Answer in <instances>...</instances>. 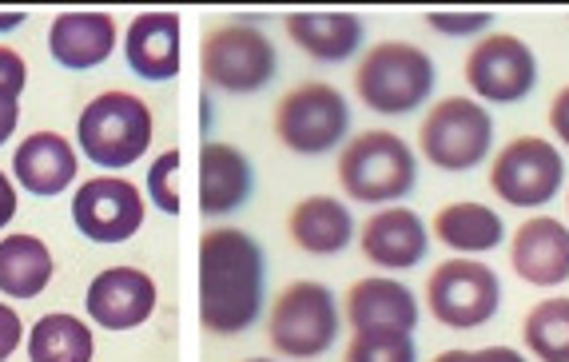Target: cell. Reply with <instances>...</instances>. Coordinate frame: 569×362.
<instances>
[{"label":"cell","instance_id":"obj_1","mask_svg":"<svg viewBox=\"0 0 569 362\" xmlns=\"http://www.w3.org/2000/svg\"><path fill=\"white\" fill-rule=\"evenodd\" d=\"M263 248L239 228L200 239V319L211 334H243L263 311Z\"/></svg>","mask_w":569,"mask_h":362},{"label":"cell","instance_id":"obj_2","mask_svg":"<svg viewBox=\"0 0 569 362\" xmlns=\"http://www.w3.org/2000/svg\"><path fill=\"white\" fill-rule=\"evenodd\" d=\"M80 152L104 168V172H120V168H132L148 143H152V112L140 95L132 92H100L92 104L80 112L77 124Z\"/></svg>","mask_w":569,"mask_h":362},{"label":"cell","instance_id":"obj_3","mask_svg":"<svg viewBox=\"0 0 569 362\" xmlns=\"http://www.w3.org/2000/svg\"><path fill=\"white\" fill-rule=\"evenodd\" d=\"M339 183L355 203H399L418 183V163L395 132H359L339 155Z\"/></svg>","mask_w":569,"mask_h":362},{"label":"cell","instance_id":"obj_4","mask_svg":"<svg viewBox=\"0 0 569 362\" xmlns=\"http://www.w3.org/2000/svg\"><path fill=\"white\" fill-rule=\"evenodd\" d=\"M355 92L379 115H402L435 92V60L407 40L375 44L355 72Z\"/></svg>","mask_w":569,"mask_h":362},{"label":"cell","instance_id":"obj_5","mask_svg":"<svg viewBox=\"0 0 569 362\" xmlns=\"http://www.w3.org/2000/svg\"><path fill=\"white\" fill-rule=\"evenodd\" d=\"M493 140V120L486 108H478V100L470 95H447L442 104L430 108V115L422 120V155L442 172H470L486 160Z\"/></svg>","mask_w":569,"mask_h":362},{"label":"cell","instance_id":"obj_6","mask_svg":"<svg viewBox=\"0 0 569 362\" xmlns=\"http://www.w3.org/2000/svg\"><path fill=\"white\" fill-rule=\"evenodd\" d=\"M276 132L291 152L323 155L347 140V132H351V108H347L339 88L311 80V84L291 88L279 100Z\"/></svg>","mask_w":569,"mask_h":362},{"label":"cell","instance_id":"obj_7","mask_svg":"<svg viewBox=\"0 0 569 362\" xmlns=\"http://www.w3.org/2000/svg\"><path fill=\"white\" fill-rule=\"evenodd\" d=\"M276 44L247 20L211 29L203 37V77L211 88H223L231 95L259 92L276 80Z\"/></svg>","mask_w":569,"mask_h":362},{"label":"cell","instance_id":"obj_8","mask_svg":"<svg viewBox=\"0 0 569 362\" xmlns=\"http://www.w3.org/2000/svg\"><path fill=\"white\" fill-rule=\"evenodd\" d=\"M267 331H271V346L287 359H319L339 334V311H335L331 286L307 283V279L283 286Z\"/></svg>","mask_w":569,"mask_h":362},{"label":"cell","instance_id":"obj_9","mask_svg":"<svg viewBox=\"0 0 569 362\" xmlns=\"http://www.w3.org/2000/svg\"><path fill=\"white\" fill-rule=\"evenodd\" d=\"M427 299L442 326H450V331H475V326L493 319V311L502 303V283H498V275L486 263L447 259L430 275Z\"/></svg>","mask_w":569,"mask_h":362},{"label":"cell","instance_id":"obj_10","mask_svg":"<svg viewBox=\"0 0 569 362\" xmlns=\"http://www.w3.org/2000/svg\"><path fill=\"white\" fill-rule=\"evenodd\" d=\"M561 175H566V163L553 143L538 135H518L493 160L490 188L513 208H541L558 195Z\"/></svg>","mask_w":569,"mask_h":362},{"label":"cell","instance_id":"obj_11","mask_svg":"<svg viewBox=\"0 0 569 362\" xmlns=\"http://www.w3.org/2000/svg\"><path fill=\"white\" fill-rule=\"evenodd\" d=\"M466 84L490 104H518L538 84V60L518 37H486L466 57Z\"/></svg>","mask_w":569,"mask_h":362},{"label":"cell","instance_id":"obj_12","mask_svg":"<svg viewBox=\"0 0 569 362\" xmlns=\"http://www.w3.org/2000/svg\"><path fill=\"white\" fill-rule=\"evenodd\" d=\"M72 223L92 243H123L143 228V195L120 175L88 180L72 200Z\"/></svg>","mask_w":569,"mask_h":362},{"label":"cell","instance_id":"obj_13","mask_svg":"<svg viewBox=\"0 0 569 362\" xmlns=\"http://www.w3.org/2000/svg\"><path fill=\"white\" fill-rule=\"evenodd\" d=\"M88 315L104 331H132L156 311V283L136 268H108L88 286Z\"/></svg>","mask_w":569,"mask_h":362},{"label":"cell","instance_id":"obj_14","mask_svg":"<svg viewBox=\"0 0 569 362\" xmlns=\"http://www.w3.org/2000/svg\"><path fill=\"white\" fill-rule=\"evenodd\" d=\"M510 263L526 283L558 286L569 279V228L550 215L530 220L513 231Z\"/></svg>","mask_w":569,"mask_h":362},{"label":"cell","instance_id":"obj_15","mask_svg":"<svg viewBox=\"0 0 569 362\" xmlns=\"http://www.w3.org/2000/svg\"><path fill=\"white\" fill-rule=\"evenodd\" d=\"M359 239H362V255L390 271H407V268H415V263H422L430 248L427 228H422V220H418L410 208L375 211V215L362 223Z\"/></svg>","mask_w":569,"mask_h":362},{"label":"cell","instance_id":"obj_16","mask_svg":"<svg viewBox=\"0 0 569 362\" xmlns=\"http://www.w3.org/2000/svg\"><path fill=\"white\" fill-rule=\"evenodd\" d=\"M123 57L140 80H171L180 72V17L176 12H140L128 24Z\"/></svg>","mask_w":569,"mask_h":362},{"label":"cell","instance_id":"obj_17","mask_svg":"<svg viewBox=\"0 0 569 362\" xmlns=\"http://www.w3.org/2000/svg\"><path fill=\"white\" fill-rule=\"evenodd\" d=\"M116 48V20L108 12H64L48 29V52L60 68L88 72L104 64Z\"/></svg>","mask_w":569,"mask_h":362},{"label":"cell","instance_id":"obj_18","mask_svg":"<svg viewBox=\"0 0 569 362\" xmlns=\"http://www.w3.org/2000/svg\"><path fill=\"white\" fill-rule=\"evenodd\" d=\"M256 191V172L239 148L231 143H203L200 152V211L228 215L239 211Z\"/></svg>","mask_w":569,"mask_h":362},{"label":"cell","instance_id":"obj_19","mask_svg":"<svg viewBox=\"0 0 569 362\" xmlns=\"http://www.w3.org/2000/svg\"><path fill=\"white\" fill-rule=\"evenodd\" d=\"M347 319L355 331H410L418 326L415 291L399 279H359L347 295Z\"/></svg>","mask_w":569,"mask_h":362},{"label":"cell","instance_id":"obj_20","mask_svg":"<svg viewBox=\"0 0 569 362\" xmlns=\"http://www.w3.org/2000/svg\"><path fill=\"white\" fill-rule=\"evenodd\" d=\"M12 172L32 195H60L77 180V152L60 132H32L12 155Z\"/></svg>","mask_w":569,"mask_h":362},{"label":"cell","instance_id":"obj_21","mask_svg":"<svg viewBox=\"0 0 569 362\" xmlns=\"http://www.w3.org/2000/svg\"><path fill=\"white\" fill-rule=\"evenodd\" d=\"M287 37L303 48L307 57L339 64L351 60L362 44V20L351 12H295L287 17Z\"/></svg>","mask_w":569,"mask_h":362},{"label":"cell","instance_id":"obj_22","mask_svg":"<svg viewBox=\"0 0 569 362\" xmlns=\"http://www.w3.org/2000/svg\"><path fill=\"white\" fill-rule=\"evenodd\" d=\"M287 228H291L295 243L303 251H311V255H339L355 235L351 208L331 200V195H311V200H303L291 211Z\"/></svg>","mask_w":569,"mask_h":362},{"label":"cell","instance_id":"obj_23","mask_svg":"<svg viewBox=\"0 0 569 362\" xmlns=\"http://www.w3.org/2000/svg\"><path fill=\"white\" fill-rule=\"evenodd\" d=\"M52 279V251L37 235L0 239V295L37 299Z\"/></svg>","mask_w":569,"mask_h":362},{"label":"cell","instance_id":"obj_24","mask_svg":"<svg viewBox=\"0 0 569 362\" xmlns=\"http://www.w3.org/2000/svg\"><path fill=\"white\" fill-rule=\"evenodd\" d=\"M435 235L455 251H493L502 243V215L486 203H447L435 215Z\"/></svg>","mask_w":569,"mask_h":362},{"label":"cell","instance_id":"obj_25","mask_svg":"<svg viewBox=\"0 0 569 362\" xmlns=\"http://www.w3.org/2000/svg\"><path fill=\"white\" fill-rule=\"evenodd\" d=\"M96 339L77 315H44L29 334V362H92Z\"/></svg>","mask_w":569,"mask_h":362},{"label":"cell","instance_id":"obj_26","mask_svg":"<svg viewBox=\"0 0 569 362\" xmlns=\"http://www.w3.org/2000/svg\"><path fill=\"white\" fill-rule=\"evenodd\" d=\"M522 334L541 362H569V299H541L526 315Z\"/></svg>","mask_w":569,"mask_h":362},{"label":"cell","instance_id":"obj_27","mask_svg":"<svg viewBox=\"0 0 569 362\" xmlns=\"http://www.w3.org/2000/svg\"><path fill=\"white\" fill-rule=\"evenodd\" d=\"M342 362H418V343L410 331H355Z\"/></svg>","mask_w":569,"mask_h":362},{"label":"cell","instance_id":"obj_28","mask_svg":"<svg viewBox=\"0 0 569 362\" xmlns=\"http://www.w3.org/2000/svg\"><path fill=\"white\" fill-rule=\"evenodd\" d=\"M176 172H180V152H176V148H171V152H163L160 160L152 163V172H148V191H152V200L160 203L168 215H176V211H180Z\"/></svg>","mask_w":569,"mask_h":362},{"label":"cell","instance_id":"obj_29","mask_svg":"<svg viewBox=\"0 0 569 362\" xmlns=\"http://www.w3.org/2000/svg\"><path fill=\"white\" fill-rule=\"evenodd\" d=\"M24 84H29V68H24L20 52H12V48L0 44V92L17 100V95L24 92Z\"/></svg>","mask_w":569,"mask_h":362},{"label":"cell","instance_id":"obj_30","mask_svg":"<svg viewBox=\"0 0 569 362\" xmlns=\"http://www.w3.org/2000/svg\"><path fill=\"white\" fill-rule=\"evenodd\" d=\"M486 24H490V12H470V17H442V12H435L430 17V29L438 32H450V37H466V32H482Z\"/></svg>","mask_w":569,"mask_h":362},{"label":"cell","instance_id":"obj_31","mask_svg":"<svg viewBox=\"0 0 569 362\" xmlns=\"http://www.w3.org/2000/svg\"><path fill=\"white\" fill-rule=\"evenodd\" d=\"M20 339H24V323H20V315L12 311V306L0 303V362L12 359V351L20 346Z\"/></svg>","mask_w":569,"mask_h":362},{"label":"cell","instance_id":"obj_32","mask_svg":"<svg viewBox=\"0 0 569 362\" xmlns=\"http://www.w3.org/2000/svg\"><path fill=\"white\" fill-rule=\"evenodd\" d=\"M550 124H553V132H558L561 140L569 143V88H561V92L553 95V104H550Z\"/></svg>","mask_w":569,"mask_h":362},{"label":"cell","instance_id":"obj_33","mask_svg":"<svg viewBox=\"0 0 569 362\" xmlns=\"http://www.w3.org/2000/svg\"><path fill=\"white\" fill-rule=\"evenodd\" d=\"M17 120H20V108H17V100H12V95H4V92H0V143H4L12 132H17Z\"/></svg>","mask_w":569,"mask_h":362},{"label":"cell","instance_id":"obj_34","mask_svg":"<svg viewBox=\"0 0 569 362\" xmlns=\"http://www.w3.org/2000/svg\"><path fill=\"white\" fill-rule=\"evenodd\" d=\"M12 215H17V191H12V180L0 172V228H9Z\"/></svg>","mask_w":569,"mask_h":362},{"label":"cell","instance_id":"obj_35","mask_svg":"<svg viewBox=\"0 0 569 362\" xmlns=\"http://www.w3.org/2000/svg\"><path fill=\"white\" fill-rule=\"evenodd\" d=\"M470 362H526L510 346H486V351H470Z\"/></svg>","mask_w":569,"mask_h":362},{"label":"cell","instance_id":"obj_36","mask_svg":"<svg viewBox=\"0 0 569 362\" xmlns=\"http://www.w3.org/2000/svg\"><path fill=\"white\" fill-rule=\"evenodd\" d=\"M435 362H470V351H442Z\"/></svg>","mask_w":569,"mask_h":362},{"label":"cell","instance_id":"obj_37","mask_svg":"<svg viewBox=\"0 0 569 362\" xmlns=\"http://www.w3.org/2000/svg\"><path fill=\"white\" fill-rule=\"evenodd\" d=\"M20 20H24L20 12H12V17H0V32H4V29H17Z\"/></svg>","mask_w":569,"mask_h":362},{"label":"cell","instance_id":"obj_38","mask_svg":"<svg viewBox=\"0 0 569 362\" xmlns=\"http://www.w3.org/2000/svg\"><path fill=\"white\" fill-rule=\"evenodd\" d=\"M251 362H267V359H251Z\"/></svg>","mask_w":569,"mask_h":362}]
</instances>
